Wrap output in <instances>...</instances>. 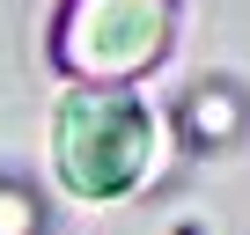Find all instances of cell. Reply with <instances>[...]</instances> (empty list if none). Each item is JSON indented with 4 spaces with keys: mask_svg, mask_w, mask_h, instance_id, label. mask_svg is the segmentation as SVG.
Segmentation results:
<instances>
[{
    "mask_svg": "<svg viewBox=\"0 0 250 235\" xmlns=\"http://www.w3.org/2000/svg\"><path fill=\"white\" fill-rule=\"evenodd\" d=\"M177 30V0H66L52 22V59L74 88H125L162 66Z\"/></svg>",
    "mask_w": 250,
    "mask_h": 235,
    "instance_id": "cell-1",
    "label": "cell"
},
{
    "mask_svg": "<svg viewBox=\"0 0 250 235\" xmlns=\"http://www.w3.org/2000/svg\"><path fill=\"white\" fill-rule=\"evenodd\" d=\"M59 176L74 198H118L147 169V110L133 88H66L59 103Z\"/></svg>",
    "mask_w": 250,
    "mask_h": 235,
    "instance_id": "cell-2",
    "label": "cell"
},
{
    "mask_svg": "<svg viewBox=\"0 0 250 235\" xmlns=\"http://www.w3.org/2000/svg\"><path fill=\"white\" fill-rule=\"evenodd\" d=\"M37 198L22 191V184H0V235H37Z\"/></svg>",
    "mask_w": 250,
    "mask_h": 235,
    "instance_id": "cell-3",
    "label": "cell"
}]
</instances>
